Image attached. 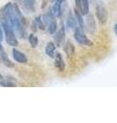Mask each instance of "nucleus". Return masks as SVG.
Listing matches in <instances>:
<instances>
[{
    "mask_svg": "<svg viewBox=\"0 0 117 123\" xmlns=\"http://www.w3.org/2000/svg\"><path fill=\"white\" fill-rule=\"evenodd\" d=\"M4 35H5V41L8 45L13 46V47H17L19 45V40L17 38V34H15L13 29L4 30Z\"/></svg>",
    "mask_w": 117,
    "mask_h": 123,
    "instance_id": "20e7f679",
    "label": "nucleus"
},
{
    "mask_svg": "<svg viewBox=\"0 0 117 123\" xmlns=\"http://www.w3.org/2000/svg\"><path fill=\"white\" fill-rule=\"evenodd\" d=\"M34 22H35V24H36V26H37V29H39V30H42V31L46 30V27H45V25H44L43 21H42L41 15H38V17L35 18Z\"/></svg>",
    "mask_w": 117,
    "mask_h": 123,
    "instance_id": "a211bd4d",
    "label": "nucleus"
},
{
    "mask_svg": "<svg viewBox=\"0 0 117 123\" xmlns=\"http://www.w3.org/2000/svg\"><path fill=\"white\" fill-rule=\"evenodd\" d=\"M65 37H66V32H65V27L64 24L61 23V28L57 30V32L53 34V39H54V44L58 47H61L62 45H64L65 42Z\"/></svg>",
    "mask_w": 117,
    "mask_h": 123,
    "instance_id": "7ed1b4c3",
    "label": "nucleus"
},
{
    "mask_svg": "<svg viewBox=\"0 0 117 123\" xmlns=\"http://www.w3.org/2000/svg\"><path fill=\"white\" fill-rule=\"evenodd\" d=\"M54 66H56V68L58 71H61V72L65 71L66 65H65L63 56H62L60 52H56V55H54Z\"/></svg>",
    "mask_w": 117,
    "mask_h": 123,
    "instance_id": "9d476101",
    "label": "nucleus"
},
{
    "mask_svg": "<svg viewBox=\"0 0 117 123\" xmlns=\"http://www.w3.org/2000/svg\"><path fill=\"white\" fill-rule=\"evenodd\" d=\"M75 8L79 10L84 17L89 13V1L88 0H75Z\"/></svg>",
    "mask_w": 117,
    "mask_h": 123,
    "instance_id": "423d86ee",
    "label": "nucleus"
},
{
    "mask_svg": "<svg viewBox=\"0 0 117 123\" xmlns=\"http://www.w3.org/2000/svg\"><path fill=\"white\" fill-rule=\"evenodd\" d=\"M74 39L76 40V42L78 44H80L82 46H88V47H91V46L93 45L92 41L85 35L84 30L79 28L78 26L74 29Z\"/></svg>",
    "mask_w": 117,
    "mask_h": 123,
    "instance_id": "f257e3e1",
    "label": "nucleus"
},
{
    "mask_svg": "<svg viewBox=\"0 0 117 123\" xmlns=\"http://www.w3.org/2000/svg\"><path fill=\"white\" fill-rule=\"evenodd\" d=\"M45 53L46 55L53 59L54 55H56V44H54V42H48L45 47Z\"/></svg>",
    "mask_w": 117,
    "mask_h": 123,
    "instance_id": "4468645a",
    "label": "nucleus"
},
{
    "mask_svg": "<svg viewBox=\"0 0 117 123\" xmlns=\"http://www.w3.org/2000/svg\"><path fill=\"white\" fill-rule=\"evenodd\" d=\"M62 4H63V3L60 2L58 0H54L52 2V8H50V10H52V14L57 18L62 17Z\"/></svg>",
    "mask_w": 117,
    "mask_h": 123,
    "instance_id": "9b49d317",
    "label": "nucleus"
},
{
    "mask_svg": "<svg viewBox=\"0 0 117 123\" xmlns=\"http://www.w3.org/2000/svg\"><path fill=\"white\" fill-rule=\"evenodd\" d=\"M28 40H29V43L31 45V47H37V45H38V38L36 35H34V33H30L29 35H28Z\"/></svg>",
    "mask_w": 117,
    "mask_h": 123,
    "instance_id": "f3484780",
    "label": "nucleus"
},
{
    "mask_svg": "<svg viewBox=\"0 0 117 123\" xmlns=\"http://www.w3.org/2000/svg\"><path fill=\"white\" fill-rule=\"evenodd\" d=\"M18 4H21L26 11L35 12V0H14Z\"/></svg>",
    "mask_w": 117,
    "mask_h": 123,
    "instance_id": "0eeeda50",
    "label": "nucleus"
},
{
    "mask_svg": "<svg viewBox=\"0 0 117 123\" xmlns=\"http://www.w3.org/2000/svg\"><path fill=\"white\" fill-rule=\"evenodd\" d=\"M114 32H115V34L117 35V23H116L115 26H114Z\"/></svg>",
    "mask_w": 117,
    "mask_h": 123,
    "instance_id": "aec40b11",
    "label": "nucleus"
},
{
    "mask_svg": "<svg viewBox=\"0 0 117 123\" xmlns=\"http://www.w3.org/2000/svg\"><path fill=\"white\" fill-rule=\"evenodd\" d=\"M0 85L1 86H7V87L15 86V80L10 79V77H8V78H3V79L0 80Z\"/></svg>",
    "mask_w": 117,
    "mask_h": 123,
    "instance_id": "dca6fc26",
    "label": "nucleus"
},
{
    "mask_svg": "<svg viewBox=\"0 0 117 123\" xmlns=\"http://www.w3.org/2000/svg\"><path fill=\"white\" fill-rule=\"evenodd\" d=\"M96 15L98 21L100 22V24H106V22L108 20V10L106 8V6L103 2H99L96 5Z\"/></svg>",
    "mask_w": 117,
    "mask_h": 123,
    "instance_id": "f03ea898",
    "label": "nucleus"
},
{
    "mask_svg": "<svg viewBox=\"0 0 117 123\" xmlns=\"http://www.w3.org/2000/svg\"><path fill=\"white\" fill-rule=\"evenodd\" d=\"M13 57L19 64H27L28 63V59H27V56L25 55V53H23L22 51H20L15 48L13 49Z\"/></svg>",
    "mask_w": 117,
    "mask_h": 123,
    "instance_id": "6e6552de",
    "label": "nucleus"
},
{
    "mask_svg": "<svg viewBox=\"0 0 117 123\" xmlns=\"http://www.w3.org/2000/svg\"><path fill=\"white\" fill-rule=\"evenodd\" d=\"M74 15H75V18H76L78 27L81 28L82 30H84V18H83V15L81 14V12L77 8L74 9Z\"/></svg>",
    "mask_w": 117,
    "mask_h": 123,
    "instance_id": "ddd939ff",
    "label": "nucleus"
},
{
    "mask_svg": "<svg viewBox=\"0 0 117 123\" xmlns=\"http://www.w3.org/2000/svg\"><path fill=\"white\" fill-rule=\"evenodd\" d=\"M84 30H86L89 34H95L97 31V24L95 17L92 14H86V20L84 21Z\"/></svg>",
    "mask_w": 117,
    "mask_h": 123,
    "instance_id": "39448f33",
    "label": "nucleus"
},
{
    "mask_svg": "<svg viewBox=\"0 0 117 123\" xmlns=\"http://www.w3.org/2000/svg\"><path fill=\"white\" fill-rule=\"evenodd\" d=\"M3 40V30H2V27L1 24H0V41Z\"/></svg>",
    "mask_w": 117,
    "mask_h": 123,
    "instance_id": "6ab92c4d",
    "label": "nucleus"
},
{
    "mask_svg": "<svg viewBox=\"0 0 117 123\" xmlns=\"http://www.w3.org/2000/svg\"><path fill=\"white\" fill-rule=\"evenodd\" d=\"M78 25H77V22H76V18H75V15L72 12L71 10L68 11V15H67V20H66V27L68 29H71L74 31V29L76 28Z\"/></svg>",
    "mask_w": 117,
    "mask_h": 123,
    "instance_id": "1a4fd4ad",
    "label": "nucleus"
},
{
    "mask_svg": "<svg viewBox=\"0 0 117 123\" xmlns=\"http://www.w3.org/2000/svg\"><path fill=\"white\" fill-rule=\"evenodd\" d=\"M58 1H60V2H62V3H64V2H66V1H67V0H58Z\"/></svg>",
    "mask_w": 117,
    "mask_h": 123,
    "instance_id": "412c9836",
    "label": "nucleus"
},
{
    "mask_svg": "<svg viewBox=\"0 0 117 123\" xmlns=\"http://www.w3.org/2000/svg\"><path fill=\"white\" fill-rule=\"evenodd\" d=\"M64 50H65V53L67 55L68 57H72L73 56L74 51H75V48H74V45H73V43L70 40H68L65 43V45H64Z\"/></svg>",
    "mask_w": 117,
    "mask_h": 123,
    "instance_id": "f8f14e48",
    "label": "nucleus"
},
{
    "mask_svg": "<svg viewBox=\"0 0 117 123\" xmlns=\"http://www.w3.org/2000/svg\"><path fill=\"white\" fill-rule=\"evenodd\" d=\"M46 30H47L48 34H50V35H53V34L57 32V30H58V23L56 21V18L52 20L47 25V27H46Z\"/></svg>",
    "mask_w": 117,
    "mask_h": 123,
    "instance_id": "2eb2a0df",
    "label": "nucleus"
}]
</instances>
